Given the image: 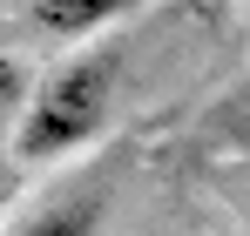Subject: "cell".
<instances>
[{
  "label": "cell",
  "instance_id": "1",
  "mask_svg": "<svg viewBox=\"0 0 250 236\" xmlns=\"http://www.w3.org/2000/svg\"><path fill=\"white\" fill-rule=\"evenodd\" d=\"M115 75H122V47L115 40L75 47L68 61H54L34 81V101L21 115V135H14V156L21 162H61L82 142H95L108 108H115Z\"/></svg>",
  "mask_w": 250,
  "mask_h": 236
},
{
  "label": "cell",
  "instance_id": "2",
  "mask_svg": "<svg viewBox=\"0 0 250 236\" xmlns=\"http://www.w3.org/2000/svg\"><path fill=\"white\" fill-rule=\"evenodd\" d=\"M102 209H108V196H102V189H82V196L41 202L27 223H14L7 236H95L102 230Z\"/></svg>",
  "mask_w": 250,
  "mask_h": 236
},
{
  "label": "cell",
  "instance_id": "3",
  "mask_svg": "<svg viewBox=\"0 0 250 236\" xmlns=\"http://www.w3.org/2000/svg\"><path fill=\"white\" fill-rule=\"evenodd\" d=\"M115 14H122L115 0H34V7H27V20H34L41 34H68V40H75V34H95V27H108Z\"/></svg>",
  "mask_w": 250,
  "mask_h": 236
},
{
  "label": "cell",
  "instance_id": "4",
  "mask_svg": "<svg viewBox=\"0 0 250 236\" xmlns=\"http://www.w3.org/2000/svg\"><path fill=\"white\" fill-rule=\"evenodd\" d=\"M203 142L209 149H230V156H250V81L230 88V95L203 115Z\"/></svg>",
  "mask_w": 250,
  "mask_h": 236
},
{
  "label": "cell",
  "instance_id": "5",
  "mask_svg": "<svg viewBox=\"0 0 250 236\" xmlns=\"http://www.w3.org/2000/svg\"><path fill=\"white\" fill-rule=\"evenodd\" d=\"M27 101H34V75H27L14 54H0V135H21Z\"/></svg>",
  "mask_w": 250,
  "mask_h": 236
}]
</instances>
